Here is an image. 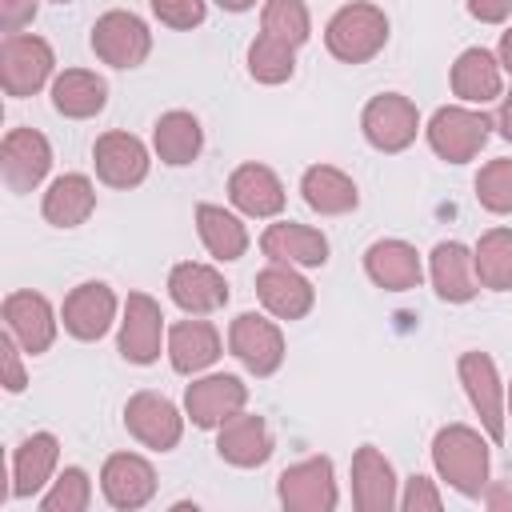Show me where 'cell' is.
<instances>
[{
	"label": "cell",
	"mask_w": 512,
	"mask_h": 512,
	"mask_svg": "<svg viewBox=\"0 0 512 512\" xmlns=\"http://www.w3.org/2000/svg\"><path fill=\"white\" fill-rule=\"evenodd\" d=\"M352 504L360 512H388V508L400 504L396 472L384 460V452L372 448V444H360L356 456H352Z\"/></svg>",
	"instance_id": "obj_22"
},
{
	"label": "cell",
	"mask_w": 512,
	"mask_h": 512,
	"mask_svg": "<svg viewBox=\"0 0 512 512\" xmlns=\"http://www.w3.org/2000/svg\"><path fill=\"white\" fill-rule=\"evenodd\" d=\"M248 72H252L256 84H284L296 72V48H288L284 40L260 32L248 44Z\"/></svg>",
	"instance_id": "obj_35"
},
{
	"label": "cell",
	"mask_w": 512,
	"mask_h": 512,
	"mask_svg": "<svg viewBox=\"0 0 512 512\" xmlns=\"http://www.w3.org/2000/svg\"><path fill=\"white\" fill-rule=\"evenodd\" d=\"M276 496L288 512H332L336 508V476L328 456H308L280 472Z\"/></svg>",
	"instance_id": "obj_8"
},
{
	"label": "cell",
	"mask_w": 512,
	"mask_h": 512,
	"mask_svg": "<svg viewBox=\"0 0 512 512\" xmlns=\"http://www.w3.org/2000/svg\"><path fill=\"white\" fill-rule=\"evenodd\" d=\"M100 492L112 508L136 512L156 496V468L136 452H112L100 468Z\"/></svg>",
	"instance_id": "obj_16"
},
{
	"label": "cell",
	"mask_w": 512,
	"mask_h": 512,
	"mask_svg": "<svg viewBox=\"0 0 512 512\" xmlns=\"http://www.w3.org/2000/svg\"><path fill=\"white\" fill-rule=\"evenodd\" d=\"M228 200L244 212V216H256V220H268V216H280L284 212V184L280 176L268 168V164H240L232 176H228Z\"/></svg>",
	"instance_id": "obj_23"
},
{
	"label": "cell",
	"mask_w": 512,
	"mask_h": 512,
	"mask_svg": "<svg viewBox=\"0 0 512 512\" xmlns=\"http://www.w3.org/2000/svg\"><path fill=\"white\" fill-rule=\"evenodd\" d=\"M160 340H164V312L148 292H128L124 300V320H120V356L128 364H156L160 360Z\"/></svg>",
	"instance_id": "obj_14"
},
{
	"label": "cell",
	"mask_w": 512,
	"mask_h": 512,
	"mask_svg": "<svg viewBox=\"0 0 512 512\" xmlns=\"http://www.w3.org/2000/svg\"><path fill=\"white\" fill-rule=\"evenodd\" d=\"M400 508L404 512H440L444 500H440V492H436V484L428 476H408L404 496H400Z\"/></svg>",
	"instance_id": "obj_40"
},
{
	"label": "cell",
	"mask_w": 512,
	"mask_h": 512,
	"mask_svg": "<svg viewBox=\"0 0 512 512\" xmlns=\"http://www.w3.org/2000/svg\"><path fill=\"white\" fill-rule=\"evenodd\" d=\"M224 12H248V8H256V0H216Z\"/></svg>",
	"instance_id": "obj_46"
},
{
	"label": "cell",
	"mask_w": 512,
	"mask_h": 512,
	"mask_svg": "<svg viewBox=\"0 0 512 512\" xmlns=\"http://www.w3.org/2000/svg\"><path fill=\"white\" fill-rule=\"evenodd\" d=\"M496 60H500V68L504 72H512V28L500 36V48H496Z\"/></svg>",
	"instance_id": "obj_45"
},
{
	"label": "cell",
	"mask_w": 512,
	"mask_h": 512,
	"mask_svg": "<svg viewBox=\"0 0 512 512\" xmlns=\"http://www.w3.org/2000/svg\"><path fill=\"white\" fill-rule=\"evenodd\" d=\"M36 4H40V0H0V28H4L8 36H16L24 24L36 20Z\"/></svg>",
	"instance_id": "obj_42"
},
{
	"label": "cell",
	"mask_w": 512,
	"mask_h": 512,
	"mask_svg": "<svg viewBox=\"0 0 512 512\" xmlns=\"http://www.w3.org/2000/svg\"><path fill=\"white\" fill-rule=\"evenodd\" d=\"M488 132H492V120L476 108H460V104H444L432 112L424 136H428V148L448 160V164H468L484 144H488Z\"/></svg>",
	"instance_id": "obj_4"
},
{
	"label": "cell",
	"mask_w": 512,
	"mask_h": 512,
	"mask_svg": "<svg viewBox=\"0 0 512 512\" xmlns=\"http://www.w3.org/2000/svg\"><path fill=\"white\" fill-rule=\"evenodd\" d=\"M196 232L200 244L208 248V256L216 260H240L248 252V228L240 224V216H232L220 204H196Z\"/></svg>",
	"instance_id": "obj_33"
},
{
	"label": "cell",
	"mask_w": 512,
	"mask_h": 512,
	"mask_svg": "<svg viewBox=\"0 0 512 512\" xmlns=\"http://www.w3.org/2000/svg\"><path fill=\"white\" fill-rule=\"evenodd\" d=\"M384 44H388V16H384V8H376L368 0H352V4L336 8L332 20L324 24V48L340 64H364Z\"/></svg>",
	"instance_id": "obj_2"
},
{
	"label": "cell",
	"mask_w": 512,
	"mask_h": 512,
	"mask_svg": "<svg viewBox=\"0 0 512 512\" xmlns=\"http://www.w3.org/2000/svg\"><path fill=\"white\" fill-rule=\"evenodd\" d=\"M52 168V144L44 132L36 128H8L4 140H0V172H4V184L8 192L24 196L32 192Z\"/></svg>",
	"instance_id": "obj_7"
},
{
	"label": "cell",
	"mask_w": 512,
	"mask_h": 512,
	"mask_svg": "<svg viewBox=\"0 0 512 512\" xmlns=\"http://www.w3.org/2000/svg\"><path fill=\"white\" fill-rule=\"evenodd\" d=\"M0 316H4V328L16 336V344L28 356H40V352L52 348V340H56V312H52L48 296H40L32 288L8 292L4 304H0Z\"/></svg>",
	"instance_id": "obj_13"
},
{
	"label": "cell",
	"mask_w": 512,
	"mask_h": 512,
	"mask_svg": "<svg viewBox=\"0 0 512 512\" xmlns=\"http://www.w3.org/2000/svg\"><path fill=\"white\" fill-rule=\"evenodd\" d=\"M148 4H152L156 20L168 24V28H176V32L196 28L208 16V0H148Z\"/></svg>",
	"instance_id": "obj_39"
},
{
	"label": "cell",
	"mask_w": 512,
	"mask_h": 512,
	"mask_svg": "<svg viewBox=\"0 0 512 512\" xmlns=\"http://www.w3.org/2000/svg\"><path fill=\"white\" fill-rule=\"evenodd\" d=\"M504 396H508V416H512V384H508V392H504Z\"/></svg>",
	"instance_id": "obj_47"
},
{
	"label": "cell",
	"mask_w": 512,
	"mask_h": 512,
	"mask_svg": "<svg viewBox=\"0 0 512 512\" xmlns=\"http://www.w3.org/2000/svg\"><path fill=\"white\" fill-rule=\"evenodd\" d=\"M260 32L284 40L288 48H300V44L312 36V16H308L304 0H264Z\"/></svg>",
	"instance_id": "obj_36"
},
{
	"label": "cell",
	"mask_w": 512,
	"mask_h": 512,
	"mask_svg": "<svg viewBox=\"0 0 512 512\" xmlns=\"http://www.w3.org/2000/svg\"><path fill=\"white\" fill-rule=\"evenodd\" d=\"M500 60L488 52V48H464L452 64V92L464 100V104H488L500 96Z\"/></svg>",
	"instance_id": "obj_31"
},
{
	"label": "cell",
	"mask_w": 512,
	"mask_h": 512,
	"mask_svg": "<svg viewBox=\"0 0 512 512\" xmlns=\"http://www.w3.org/2000/svg\"><path fill=\"white\" fill-rule=\"evenodd\" d=\"M244 404H248V384L232 372H212L184 388V412L196 428H220Z\"/></svg>",
	"instance_id": "obj_12"
},
{
	"label": "cell",
	"mask_w": 512,
	"mask_h": 512,
	"mask_svg": "<svg viewBox=\"0 0 512 512\" xmlns=\"http://www.w3.org/2000/svg\"><path fill=\"white\" fill-rule=\"evenodd\" d=\"M496 128H500V136L512 144V92L500 100V116H496Z\"/></svg>",
	"instance_id": "obj_44"
},
{
	"label": "cell",
	"mask_w": 512,
	"mask_h": 512,
	"mask_svg": "<svg viewBox=\"0 0 512 512\" xmlns=\"http://www.w3.org/2000/svg\"><path fill=\"white\" fill-rule=\"evenodd\" d=\"M52 4H68V0H52Z\"/></svg>",
	"instance_id": "obj_48"
},
{
	"label": "cell",
	"mask_w": 512,
	"mask_h": 512,
	"mask_svg": "<svg viewBox=\"0 0 512 512\" xmlns=\"http://www.w3.org/2000/svg\"><path fill=\"white\" fill-rule=\"evenodd\" d=\"M56 460H60V440L52 432H32L28 440H20V448L12 452V496L16 500L36 496L52 480Z\"/></svg>",
	"instance_id": "obj_27"
},
{
	"label": "cell",
	"mask_w": 512,
	"mask_h": 512,
	"mask_svg": "<svg viewBox=\"0 0 512 512\" xmlns=\"http://www.w3.org/2000/svg\"><path fill=\"white\" fill-rule=\"evenodd\" d=\"M468 12L480 24H504L512 16V0H468Z\"/></svg>",
	"instance_id": "obj_43"
},
{
	"label": "cell",
	"mask_w": 512,
	"mask_h": 512,
	"mask_svg": "<svg viewBox=\"0 0 512 512\" xmlns=\"http://www.w3.org/2000/svg\"><path fill=\"white\" fill-rule=\"evenodd\" d=\"M152 148H156V156H160L164 164L184 168V164H192V160L200 156V148H204V128H200V120H196L192 112L172 108V112H164V116L156 120V128H152Z\"/></svg>",
	"instance_id": "obj_32"
},
{
	"label": "cell",
	"mask_w": 512,
	"mask_h": 512,
	"mask_svg": "<svg viewBox=\"0 0 512 512\" xmlns=\"http://www.w3.org/2000/svg\"><path fill=\"white\" fill-rule=\"evenodd\" d=\"M260 252L276 264H292V268H320L328 264V236L320 228L296 224V220H280L268 224L260 236Z\"/></svg>",
	"instance_id": "obj_21"
},
{
	"label": "cell",
	"mask_w": 512,
	"mask_h": 512,
	"mask_svg": "<svg viewBox=\"0 0 512 512\" xmlns=\"http://www.w3.org/2000/svg\"><path fill=\"white\" fill-rule=\"evenodd\" d=\"M168 296L176 308H184L188 316H208L216 308L228 304V280L212 268V264H200V260H180L172 272H168Z\"/></svg>",
	"instance_id": "obj_18"
},
{
	"label": "cell",
	"mask_w": 512,
	"mask_h": 512,
	"mask_svg": "<svg viewBox=\"0 0 512 512\" xmlns=\"http://www.w3.org/2000/svg\"><path fill=\"white\" fill-rule=\"evenodd\" d=\"M228 348L252 376H272L284 364V332L276 328V320H268L260 312H240L232 320Z\"/></svg>",
	"instance_id": "obj_9"
},
{
	"label": "cell",
	"mask_w": 512,
	"mask_h": 512,
	"mask_svg": "<svg viewBox=\"0 0 512 512\" xmlns=\"http://www.w3.org/2000/svg\"><path fill=\"white\" fill-rule=\"evenodd\" d=\"M364 272L384 292H408V288H416L424 280L420 252L408 240H376V244H368Z\"/></svg>",
	"instance_id": "obj_24"
},
{
	"label": "cell",
	"mask_w": 512,
	"mask_h": 512,
	"mask_svg": "<svg viewBox=\"0 0 512 512\" xmlns=\"http://www.w3.org/2000/svg\"><path fill=\"white\" fill-rule=\"evenodd\" d=\"M60 320H64V332L72 340L92 344L116 324V292L104 280H84L64 296Z\"/></svg>",
	"instance_id": "obj_15"
},
{
	"label": "cell",
	"mask_w": 512,
	"mask_h": 512,
	"mask_svg": "<svg viewBox=\"0 0 512 512\" xmlns=\"http://www.w3.org/2000/svg\"><path fill=\"white\" fill-rule=\"evenodd\" d=\"M272 448H276L272 444V432H268L264 416H256V412H244L240 408L236 416H228L216 428V452L232 468H260V464H268Z\"/></svg>",
	"instance_id": "obj_19"
},
{
	"label": "cell",
	"mask_w": 512,
	"mask_h": 512,
	"mask_svg": "<svg viewBox=\"0 0 512 512\" xmlns=\"http://www.w3.org/2000/svg\"><path fill=\"white\" fill-rule=\"evenodd\" d=\"M300 192H304V204L312 212H320V216H344V212H352L360 204V192H356L352 176L340 172V168H332V164L304 168Z\"/></svg>",
	"instance_id": "obj_30"
},
{
	"label": "cell",
	"mask_w": 512,
	"mask_h": 512,
	"mask_svg": "<svg viewBox=\"0 0 512 512\" xmlns=\"http://www.w3.org/2000/svg\"><path fill=\"white\" fill-rule=\"evenodd\" d=\"M472 260H476L480 288L508 292L512 288V228H488L480 244L472 248Z\"/></svg>",
	"instance_id": "obj_34"
},
{
	"label": "cell",
	"mask_w": 512,
	"mask_h": 512,
	"mask_svg": "<svg viewBox=\"0 0 512 512\" xmlns=\"http://www.w3.org/2000/svg\"><path fill=\"white\" fill-rule=\"evenodd\" d=\"M92 208H96V188H92V180L84 172L56 176L48 184L44 200H40V212H44V220L52 228H76V224H84L92 216Z\"/></svg>",
	"instance_id": "obj_28"
},
{
	"label": "cell",
	"mask_w": 512,
	"mask_h": 512,
	"mask_svg": "<svg viewBox=\"0 0 512 512\" xmlns=\"http://www.w3.org/2000/svg\"><path fill=\"white\" fill-rule=\"evenodd\" d=\"M92 164H96V176L108 188H136V184H144L152 160H148V148H144L140 136H132V132H104L92 144Z\"/></svg>",
	"instance_id": "obj_17"
},
{
	"label": "cell",
	"mask_w": 512,
	"mask_h": 512,
	"mask_svg": "<svg viewBox=\"0 0 512 512\" xmlns=\"http://www.w3.org/2000/svg\"><path fill=\"white\" fill-rule=\"evenodd\" d=\"M360 128H364V140L376 152H404L420 132V112H416V104L408 96L380 92V96H372L364 104Z\"/></svg>",
	"instance_id": "obj_6"
},
{
	"label": "cell",
	"mask_w": 512,
	"mask_h": 512,
	"mask_svg": "<svg viewBox=\"0 0 512 512\" xmlns=\"http://www.w3.org/2000/svg\"><path fill=\"white\" fill-rule=\"evenodd\" d=\"M88 44H92L96 60H104L108 68H140L152 52V32L136 12L112 8L92 24Z\"/></svg>",
	"instance_id": "obj_5"
},
{
	"label": "cell",
	"mask_w": 512,
	"mask_h": 512,
	"mask_svg": "<svg viewBox=\"0 0 512 512\" xmlns=\"http://www.w3.org/2000/svg\"><path fill=\"white\" fill-rule=\"evenodd\" d=\"M456 372H460V384L488 432L492 444L504 440V388H500V372H496V360L488 352H464L456 360Z\"/></svg>",
	"instance_id": "obj_10"
},
{
	"label": "cell",
	"mask_w": 512,
	"mask_h": 512,
	"mask_svg": "<svg viewBox=\"0 0 512 512\" xmlns=\"http://www.w3.org/2000/svg\"><path fill=\"white\" fill-rule=\"evenodd\" d=\"M124 428L152 452H172L184 436V416L180 408L160 396V392H136L124 404Z\"/></svg>",
	"instance_id": "obj_11"
},
{
	"label": "cell",
	"mask_w": 512,
	"mask_h": 512,
	"mask_svg": "<svg viewBox=\"0 0 512 512\" xmlns=\"http://www.w3.org/2000/svg\"><path fill=\"white\" fill-rule=\"evenodd\" d=\"M0 352H4V388L8 392H24V384H28V376H24V364H20V344H16V336L4 328V340H0Z\"/></svg>",
	"instance_id": "obj_41"
},
{
	"label": "cell",
	"mask_w": 512,
	"mask_h": 512,
	"mask_svg": "<svg viewBox=\"0 0 512 512\" xmlns=\"http://www.w3.org/2000/svg\"><path fill=\"white\" fill-rule=\"evenodd\" d=\"M432 464L440 472V480L448 488H456L460 496L476 500L484 496L488 488V440L468 428V424H444L436 436H432Z\"/></svg>",
	"instance_id": "obj_1"
},
{
	"label": "cell",
	"mask_w": 512,
	"mask_h": 512,
	"mask_svg": "<svg viewBox=\"0 0 512 512\" xmlns=\"http://www.w3.org/2000/svg\"><path fill=\"white\" fill-rule=\"evenodd\" d=\"M476 200L492 216H512V160H488L476 176Z\"/></svg>",
	"instance_id": "obj_38"
},
{
	"label": "cell",
	"mask_w": 512,
	"mask_h": 512,
	"mask_svg": "<svg viewBox=\"0 0 512 512\" xmlns=\"http://www.w3.org/2000/svg\"><path fill=\"white\" fill-rule=\"evenodd\" d=\"M220 332L216 324L208 320H176L168 328V360L180 376H192V372H204L220 360Z\"/></svg>",
	"instance_id": "obj_26"
},
{
	"label": "cell",
	"mask_w": 512,
	"mask_h": 512,
	"mask_svg": "<svg viewBox=\"0 0 512 512\" xmlns=\"http://www.w3.org/2000/svg\"><path fill=\"white\" fill-rule=\"evenodd\" d=\"M428 276H432V288L440 300L448 304H468L480 288L476 280V260H472V248H464L460 240H440L428 256Z\"/></svg>",
	"instance_id": "obj_25"
},
{
	"label": "cell",
	"mask_w": 512,
	"mask_h": 512,
	"mask_svg": "<svg viewBox=\"0 0 512 512\" xmlns=\"http://www.w3.org/2000/svg\"><path fill=\"white\" fill-rule=\"evenodd\" d=\"M92 504V480L84 468H64L40 496V512H84Z\"/></svg>",
	"instance_id": "obj_37"
},
{
	"label": "cell",
	"mask_w": 512,
	"mask_h": 512,
	"mask_svg": "<svg viewBox=\"0 0 512 512\" xmlns=\"http://www.w3.org/2000/svg\"><path fill=\"white\" fill-rule=\"evenodd\" d=\"M104 104H108V84L88 68H64L52 80V108L68 120H88L104 112Z\"/></svg>",
	"instance_id": "obj_29"
},
{
	"label": "cell",
	"mask_w": 512,
	"mask_h": 512,
	"mask_svg": "<svg viewBox=\"0 0 512 512\" xmlns=\"http://www.w3.org/2000/svg\"><path fill=\"white\" fill-rule=\"evenodd\" d=\"M52 68H56V56H52V44L44 36H32V32L4 36V44H0V88H4V96L24 100V96L40 92L52 80Z\"/></svg>",
	"instance_id": "obj_3"
},
{
	"label": "cell",
	"mask_w": 512,
	"mask_h": 512,
	"mask_svg": "<svg viewBox=\"0 0 512 512\" xmlns=\"http://www.w3.org/2000/svg\"><path fill=\"white\" fill-rule=\"evenodd\" d=\"M256 296L276 320H304L316 304V288L292 264H268L256 272Z\"/></svg>",
	"instance_id": "obj_20"
}]
</instances>
